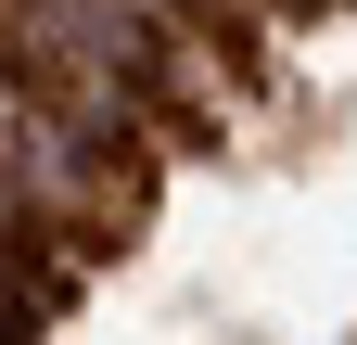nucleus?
<instances>
[{"label":"nucleus","instance_id":"f03ea898","mask_svg":"<svg viewBox=\"0 0 357 345\" xmlns=\"http://www.w3.org/2000/svg\"><path fill=\"white\" fill-rule=\"evenodd\" d=\"M13 332H26V307H13V281H0V345H13Z\"/></svg>","mask_w":357,"mask_h":345},{"label":"nucleus","instance_id":"f257e3e1","mask_svg":"<svg viewBox=\"0 0 357 345\" xmlns=\"http://www.w3.org/2000/svg\"><path fill=\"white\" fill-rule=\"evenodd\" d=\"M26 52L38 64H64L89 77V90H115V103H166V26L141 13V0H26Z\"/></svg>","mask_w":357,"mask_h":345}]
</instances>
